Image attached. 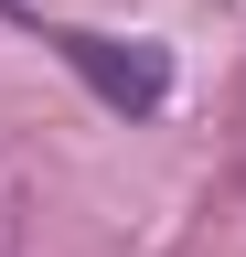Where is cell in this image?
I'll return each mask as SVG.
<instances>
[{
  "instance_id": "obj_1",
  "label": "cell",
  "mask_w": 246,
  "mask_h": 257,
  "mask_svg": "<svg viewBox=\"0 0 246 257\" xmlns=\"http://www.w3.org/2000/svg\"><path fill=\"white\" fill-rule=\"evenodd\" d=\"M54 54H65L75 75L107 96V107H161V86H171V64L150 54V43H107V32H54Z\"/></svg>"
}]
</instances>
